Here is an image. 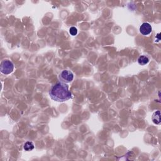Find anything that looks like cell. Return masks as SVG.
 <instances>
[{
	"label": "cell",
	"mask_w": 161,
	"mask_h": 161,
	"mask_svg": "<svg viewBox=\"0 0 161 161\" xmlns=\"http://www.w3.org/2000/svg\"><path fill=\"white\" fill-rule=\"evenodd\" d=\"M149 62V58L147 55H141L138 59V63L141 65H145Z\"/></svg>",
	"instance_id": "obj_6"
},
{
	"label": "cell",
	"mask_w": 161,
	"mask_h": 161,
	"mask_svg": "<svg viewBox=\"0 0 161 161\" xmlns=\"http://www.w3.org/2000/svg\"><path fill=\"white\" fill-rule=\"evenodd\" d=\"M59 79L64 83H70L74 79L73 73L69 70H63L59 75Z\"/></svg>",
	"instance_id": "obj_3"
},
{
	"label": "cell",
	"mask_w": 161,
	"mask_h": 161,
	"mask_svg": "<svg viewBox=\"0 0 161 161\" xmlns=\"http://www.w3.org/2000/svg\"><path fill=\"white\" fill-rule=\"evenodd\" d=\"M51 99L57 102H65L72 98V93L67 84L59 82L55 84L49 91Z\"/></svg>",
	"instance_id": "obj_1"
},
{
	"label": "cell",
	"mask_w": 161,
	"mask_h": 161,
	"mask_svg": "<svg viewBox=\"0 0 161 161\" xmlns=\"http://www.w3.org/2000/svg\"><path fill=\"white\" fill-rule=\"evenodd\" d=\"M152 30V26L147 22L143 23L140 26V32L143 35H149L151 33Z\"/></svg>",
	"instance_id": "obj_4"
},
{
	"label": "cell",
	"mask_w": 161,
	"mask_h": 161,
	"mask_svg": "<svg viewBox=\"0 0 161 161\" xmlns=\"http://www.w3.org/2000/svg\"><path fill=\"white\" fill-rule=\"evenodd\" d=\"M34 148H35L34 144L32 142H26L23 146L24 150L25 151H27V152H29V151L33 150Z\"/></svg>",
	"instance_id": "obj_7"
},
{
	"label": "cell",
	"mask_w": 161,
	"mask_h": 161,
	"mask_svg": "<svg viewBox=\"0 0 161 161\" xmlns=\"http://www.w3.org/2000/svg\"><path fill=\"white\" fill-rule=\"evenodd\" d=\"M152 120L154 124L159 125L160 124V111L159 110L155 111L152 117Z\"/></svg>",
	"instance_id": "obj_5"
},
{
	"label": "cell",
	"mask_w": 161,
	"mask_h": 161,
	"mask_svg": "<svg viewBox=\"0 0 161 161\" xmlns=\"http://www.w3.org/2000/svg\"><path fill=\"white\" fill-rule=\"evenodd\" d=\"M69 33L72 36L76 35L78 34V29L74 26H72L70 28V29H69Z\"/></svg>",
	"instance_id": "obj_8"
},
{
	"label": "cell",
	"mask_w": 161,
	"mask_h": 161,
	"mask_svg": "<svg viewBox=\"0 0 161 161\" xmlns=\"http://www.w3.org/2000/svg\"><path fill=\"white\" fill-rule=\"evenodd\" d=\"M14 70V64L13 63L9 60H5L3 61L1 65H0V71L2 73L5 75H8L11 74Z\"/></svg>",
	"instance_id": "obj_2"
}]
</instances>
